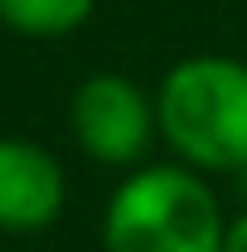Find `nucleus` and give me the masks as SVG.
<instances>
[{
  "instance_id": "obj_1",
  "label": "nucleus",
  "mask_w": 247,
  "mask_h": 252,
  "mask_svg": "<svg viewBox=\"0 0 247 252\" xmlns=\"http://www.w3.org/2000/svg\"><path fill=\"white\" fill-rule=\"evenodd\" d=\"M160 136L194 170H247V63L223 54L180 59L155 97Z\"/></svg>"
},
{
  "instance_id": "obj_2",
  "label": "nucleus",
  "mask_w": 247,
  "mask_h": 252,
  "mask_svg": "<svg viewBox=\"0 0 247 252\" xmlns=\"http://www.w3.org/2000/svg\"><path fill=\"white\" fill-rule=\"evenodd\" d=\"M223 243L228 223L218 194L194 165H141L102 214L107 252H223Z\"/></svg>"
},
{
  "instance_id": "obj_3",
  "label": "nucleus",
  "mask_w": 247,
  "mask_h": 252,
  "mask_svg": "<svg viewBox=\"0 0 247 252\" xmlns=\"http://www.w3.org/2000/svg\"><path fill=\"white\" fill-rule=\"evenodd\" d=\"M68 122H73V141L83 146V156L97 165H136L146 156L151 136L160 131L155 102L122 73L88 78L73 93Z\"/></svg>"
},
{
  "instance_id": "obj_4",
  "label": "nucleus",
  "mask_w": 247,
  "mask_h": 252,
  "mask_svg": "<svg viewBox=\"0 0 247 252\" xmlns=\"http://www.w3.org/2000/svg\"><path fill=\"white\" fill-rule=\"evenodd\" d=\"M68 209V175L49 146L0 136V233H44Z\"/></svg>"
},
{
  "instance_id": "obj_5",
  "label": "nucleus",
  "mask_w": 247,
  "mask_h": 252,
  "mask_svg": "<svg viewBox=\"0 0 247 252\" xmlns=\"http://www.w3.org/2000/svg\"><path fill=\"white\" fill-rule=\"evenodd\" d=\"M97 0H0V25L25 39H63L83 30Z\"/></svg>"
},
{
  "instance_id": "obj_6",
  "label": "nucleus",
  "mask_w": 247,
  "mask_h": 252,
  "mask_svg": "<svg viewBox=\"0 0 247 252\" xmlns=\"http://www.w3.org/2000/svg\"><path fill=\"white\" fill-rule=\"evenodd\" d=\"M223 252H247V214L228 223V243H223Z\"/></svg>"
}]
</instances>
